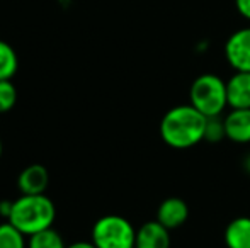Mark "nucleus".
<instances>
[{"mask_svg":"<svg viewBox=\"0 0 250 248\" xmlns=\"http://www.w3.org/2000/svg\"><path fill=\"white\" fill-rule=\"evenodd\" d=\"M208 117L191 104L175 106L164 114L160 121V138L167 146L188 150L204 141Z\"/></svg>","mask_w":250,"mask_h":248,"instance_id":"f257e3e1","label":"nucleus"},{"mask_svg":"<svg viewBox=\"0 0 250 248\" xmlns=\"http://www.w3.org/2000/svg\"><path fill=\"white\" fill-rule=\"evenodd\" d=\"M55 218H56L55 202L48 195L22 194L19 199L14 201L9 221L16 228H19L26 236H31L34 233L43 231V229L53 228Z\"/></svg>","mask_w":250,"mask_h":248,"instance_id":"f03ea898","label":"nucleus"},{"mask_svg":"<svg viewBox=\"0 0 250 248\" xmlns=\"http://www.w3.org/2000/svg\"><path fill=\"white\" fill-rule=\"evenodd\" d=\"M189 104L206 117L221 116L228 107L227 82L214 73H203L189 89Z\"/></svg>","mask_w":250,"mask_h":248,"instance_id":"7ed1b4c3","label":"nucleus"},{"mask_svg":"<svg viewBox=\"0 0 250 248\" xmlns=\"http://www.w3.org/2000/svg\"><path fill=\"white\" fill-rule=\"evenodd\" d=\"M90 242L97 248H135L136 229L123 216L107 214L94 223Z\"/></svg>","mask_w":250,"mask_h":248,"instance_id":"20e7f679","label":"nucleus"},{"mask_svg":"<svg viewBox=\"0 0 250 248\" xmlns=\"http://www.w3.org/2000/svg\"><path fill=\"white\" fill-rule=\"evenodd\" d=\"M225 58L235 72H250V27L235 31L228 38Z\"/></svg>","mask_w":250,"mask_h":248,"instance_id":"39448f33","label":"nucleus"},{"mask_svg":"<svg viewBox=\"0 0 250 248\" xmlns=\"http://www.w3.org/2000/svg\"><path fill=\"white\" fill-rule=\"evenodd\" d=\"M50 184V173L48 169L41 163H33V165L26 167L17 177V187H19L21 194L26 195H36L44 194Z\"/></svg>","mask_w":250,"mask_h":248,"instance_id":"423d86ee","label":"nucleus"},{"mask_svg":"<svg viewBox=\"0 0 250 248\" xmlns=\"http://www.w3.org/2000/svg\"><path fill=\"white\" fill-rule=\"evenodd\" d=\"M135 248H170V229L157 219L143 223L136 229Z\"/></svg>","mask_w":250,"mask_h":248,"instance_id":"0eeeda50","label":"nucleus"},{"mask_svg":"<svg viewBox=\"0 0 250 248\" xmlns=\"http://www.w3.org/2000/svg\"><path fill=\"white\" fill-rule=\"evenodd\" d=\"M189 218V206L181 197H167L157 209V221L165 228H181Z\"/></svg>","mask_w":250,"mask_h":248,"instance_id":"6e6552de","label":"nucleus"},{"mask_svg":"<svg viewBox=\"0 0 250 248\" xmlns=\"http://www.w3.org/2000/svg\"><path fill=\"white\" fill-rule=\"evenodd\" d=\"M230 109H250V72H235L227 80Z\"/></svg>","mask_w":250,"mask_h":248,"instance_id":"1a4fd4ad","label":"nucleus"},{"mask_svg":"<svg viewBox=\"0 0 250 248\" xmlns=\"http://www.w3.org/2000/svg\"><path fill=\"white\" fill-rule=\"evenodd\" d=\"M227 139L237 145L250 143V109H231L223 117Z\"/></svg>","mask_w":250,"mask_h":248,"instance_id":"9d476101","label":"nucleus"},{"mask_svg":"<svg viewBox=\"0 0 250 248\" xmlns=\"http://www.w3.org/2000/svg\"><path fill=\"white\" fill-rule=\"evenodd\" d=\"M227 248H250V218L240 216L231 219L225 228Z\"/></svg>","mask_w":250,"mask_h":248,"instance_id":"9b49d317","label":"nucleus"},{"mask_svg":"<svg viewBox=\"0 0 250 248\" xmlns=\"http://www.w3.org/2000/svg\"><path fill=\"white\" fill-rule=\"evenodd\" d=\"M19 68V58L7 41L0 39V80H12Z\"/></svg>","mask_w":250,"mask_h":248,"instance_id":"f8f14e48","label":"nucleus"},{"mask_svg":"<svg viewBox=\"0 0 250 248\" xmlns=\"http://www.w3.org/2000/svg\"><path fill=\"white\" fill-rule=\"evenodd\" d=\"M27 248H66V245L55 228H48L27 236Z\"/></svg>","mask_w":250,"mask_h":248,"instance_id":"ddd939ff","label":"nucleus"},{"mask_svg":"<svg viewBox=\"0 0 250 248\" xmlns=\"http://www.w3.org/2000/svg\"><path fill=\"white\" fill-rule=\"evenodd\" d=\"M0 248H27L26 235L10 221L0 225Z\"/></svg>","mask_w":250,"mask_h":248,"instance_id":"4468645a","label":"nucleus"},{"mask_svg":"<svg viewBox=\"0 0 250 248\" xmlns=\"http://www.w3.org/2000/svg\"><path fill=\"white\" fill-rule=\"evenodd\" d=\"M17 104V89L12 80H0V114L14 109Z\"/></svg>","mask_w":250,"mask_h":248,"instance_id":"2eb2a0df","label":"nucleus"},{"mask_svg":"<svg viewBox=\"0 0 250 248\" xmlns=\"http://www.w3.org/2000/svg\"><path fill=\"white\" fill-rule=\"evenodd\" d=\"M227 138V131H225V123L221 116L216 117H208L206 131H204V141L208 143H220L221 139Z\"/></svg>","mask_w":250,"mask_h":248,"instance_id":"dca6fc26","label":"nucleus"},{"mask_svg":"<svg viewBox=\"0 0 250 248\" xmlns=\"http://www.w3.org/2000/svg\"><path fill=\"white\" fill-rule=\"evenodd\" d=\"M12 206H14V201H9V199L0 201V218H3L5 221H9L10 212H12Z\"/></svg>","mask_w":250,"mask_h":248,"instance_id":"f3484780","label":"nucleus"},{"mask_svg":"<svg viewBox=\"0 0 250 248\" xmlns=\"http://www.w3.org/2000/svg\"><path fill=\"white\" fill-rule=\"evenodd\" d=\"M235 7L242 17L250 20V0H235Z\"/></svg>","mask_w":250,"mask_h":248,"instance_id":"a211bd4d","label":"nucleus"},{"mask_svg":"<svg viewBox=\"0 0 250 248\" xmlns=\"http://www.w3.org/2000/svg\"><path fill=\"white\" fill-rule=\"evenodd\" d=\"M66 248H97L92 242H75L72 245H66Z\"/></svg>","mask_w":250,"mask_h":248,"instance_id":"6ab92c4d","label":"nucleus"},{"mask_svg":"<svg viewBox=\"0 0 250 248\" xmlns=\"http://www.w3.org/2000/svg\"><path fill=\"white\" fill-rule=\"evenodd\" d=\"M2 153H3V145H2V138H0V158H2Z\"/></svg>","mask_w":250,"mask_h":248,"instance_id":"aec40b11","label":"nucleus"}]
</instances>
